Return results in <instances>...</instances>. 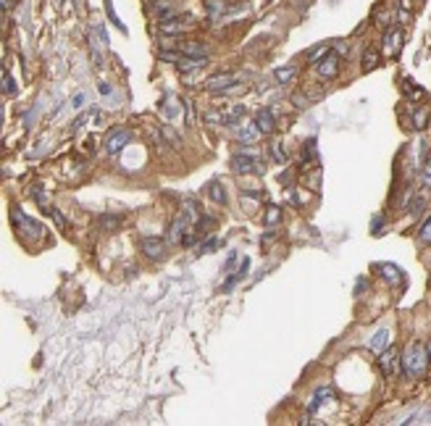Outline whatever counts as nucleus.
I'll return each mask as SVG.
<instances>
[{
    "instance_id": "obj_1",
    "label": "nucleus",
    "mask_w": 431,
    "mask_h": 426,
    "mask_svg": "<svg viewBox=\"0 0 431 426\" xmlns=\"http://www.w3.org/2000/svg\"><path fill=\"white\" fill-rule=\"evenodd\" d=\"M429 350L424 342H413V345L405 347V353H402V371L408 374V377H424L426 369H429Z\"/></svg>"
},
{
    "instance_id": "obj_2",
    "label": "nucleus",
    "mask_w": 431,
    "mask_h": 426,
    "mask_svg": "<svg viewBox=\"0 0 431 426\" xmlns=\"http://www.w3.org/2000/svg\"><path fill=\"white\" fill-rule=\"evenodd\" d=\"M11 221H13V227H16V232H19L21 237H32V239L43 237V227H40L35 219H29L24 211H19V208H13V211H11Z\"/></svg>"
},
{
    "instance_id": "obj_3",
    "label": "nucleus",
    "mask_w": 431,
    "mask_h": 426,
    "mask_svg": "<svg viewBox=\"0 0 431 426\" xmlns=\"http://www.w3.org/2000/svg\"><path fill=\"white\" fill-rule=\"evenodd\" d=\"M231 169L237 174H263L266 171V163H263L258 155L237 153V155H231Z\"/></svg>"
},
{
    "instance_id": "obj_4",
    "label": "nucleus",
    "mask_w": 431,
    "mask_h": 426,
    "mask_svg": "<svg viewBox=\"0 0 431 426\" xmlns=\"http://www.w3.org/2000/svg\"><path fill=\"white\" fill-rule=\"evenodd\" d=\"M400 366H402V358H400V353H397V347L389 345L387 350H381V353H379V369H381V374H384L387 379H394L397 374H400Z\"/></svg>"
},
{
    "instance_id": "obj_5",
    "label": "nucleus",
    "mask_w": 431,
    "mask_h": 426,
    "mask_svg": "<svg viewBox=\"0 0 431 426\" xmlns=\"http://www.w3.org/2000/svg\"><path fill=\"white\" fill-rule=\"evenodd\" d=\"M242 116H245V105H234L231 111H208L205 113V121H208L211 127H231V124H237Z\"/></svg>"
},
{
    "instance_id": "obj_6",
    "label": "nucleus",
    "mask_w": 431,
    "mask_h": 426,
    "mask_svg": "<svg viewBox=\"0 0 431 426\" xmlns=\"http://www.w3.org/2000/svg\"><path fill=\"white\" fill-rule=\"evenodd\" d=\"M242 82V77L234 71H221V74H213V77L205 79V87L211 90V93H229V90H234V85H239Z\"/></svg>"
},
{
    "instance_id": "obj_7",
    "label": "nucleus",
    "mask_w": 431,
    "mask_h": 426,
    "mask_svg": "<svg viewBox=\"0 0 431 426\" xmlns=\"http://www.w3.org/2000/svg\"><path fill=\"white\" fill-rule=\"evenodd\" d=\"M402 45H405V32L400 27H394V29H389L384 40H381V50H384V55L389 58H397L402 53Z\"/></svg>"
},
{
    "instance_id": "obj_8",
    "label": "nucleus",
    "mask_w": 431,
    "mask_h": 426,
    "mask_svg": "<svg viewBox=\"0 0 431 426\" xmlns=\"http://www.w3.org/2000/svg\"><path fill=\"white\" fill-rule=\"evenodd\" d=\"M195 27L192 19H179V16H169V19H161L158 24V32L161 35H184V32H189Z\"/></svg>"
},
{
    "instance_id": "obj_9",
    "label": "nucleus",
    "mask_w": 431,
    "mask_h": 426,
    "mask_svg": "<svg viewBox=\"0 0 431 426\" xmlns=\"http://www.w3.org/2000/svg\"><path fill=\"white\" fill-rule=\"evenodd\" d=\"M339 63H342V58H339L337 53H329L321 58V61L316 63V69H318V77L321 79H334L337 74H339Z\"/></svg>"
},
{
    "instance_id": "obj_10",
    "label": "nucleus",
    "mask_w": 431,
    "mask_h": 426,
    "mask_svg": "<svg viewBox=\"0 0 431 426\" xmlns=\"http://www.w3.org/2000/svg\"><path fill=\"white\" fill-rule=\"evenodd\" d=\"M129 140H131V132H129V129H116V132H111V135H108L105 150H108L111 155H116V153H121V150L129 145Z\"/></svg>"
},
{
    "instance_id": "obj_11",
    "label": "nucleus",
    "mask_w": 431,
    "mask_h": 426,
    "mask_svg": "<svg viewBox=\"0 0 431 426\" xmlns=\"http://www.w3.org/2000/svg\"><path fill=\"white\" fill-rule=\"evenodd\" d=\"M176 50H181L184 55H192V58H208V47L203 43H197V40H179Z\"/></svg>"
},
{
    "instance_id": "obj_12",
    "label": "nucleus",
    "mask_w": 431,
    "mask_h": 426,
    "mask_svg": "<svg viewBox=\"0 0 431 426\" xmlns=\"http://www.w3.org/2000/svg\"><path fill=\"white\" fill-rule=\"evenodd\" d=\"M163 250H166L163 239H158V237H145V239H142V253L150 258V261H158V258H163Z\"/></svg>"
},
{
    "instance_id": "obj_13",
    "label": "nucleus",
    "mask_w": 431,
    "mask_h": 426,
    "mask_svg": "<svg viewBox=\"0 0 431 426\" xmlns=\"http://www.w3.org/2000/svg\"><path fill=\"white\" fill-rule=\"evenodd\" d=\"M255 127H258L260 135H271V132L276 129V121H273V113L268 111V108L258 111V116H255Z\"/></svg>"
},
{
    "instance_id": "obj_14",
    "label": "nucleus",
    "mask_w": 431,
    "mask_h": 426,
    "mask_svg": "<svg viewBox=\"0 0 431 426\" xmlns=\"http://www.w3.org/2000/svg\"><path fill=\"white\" fill-rule=\"evenodd\" d=\"M376 271H381V277H384L389 284H402V282H405L402 271L397 269L394 263H379V266H376Z\"/></svg>"
},
{
    "instance_id": "obj_15",
    "label": "nucleus",
    "mask_w": 431,
    "mask_h": 426,
    "mask_svg": "<svg viewBox=\"0 0 431 426\" xmlns=\"http://www.w3.org/2000/svg\"><path fill=\"white\" fill-rule=\"evenodd\" d=\"M410 116H413V129H416V132H424V129L429 127L431 111H429L426 105H418V108H413V111H410Z\"/></svg>"
},
{
    "instance_id": "obj_16",
    "label": "nucleus",
    "mask_w": 431,
    "mask_h": 426,
    "mask_svg": "<svg viewBox=\"0 0 431 426\" xmlns=\"http://www.w3.org/2000/svg\"><path fill=\"white\" fill-rule=\"evenodd\" d=\"M389 345H392V331H389V329H381V331H376L374 334V339H371V350H374V353H381V350H387Z\"/></svg>"
},
{
    "instance_id": "obj_17",
    "label": "nucleus",
    "mask_w": 431,
    "mask_h": 426,
    "mask_svg": "<svg viewBox=\"0 0 431 426\" xmlns=\"http://www.w3.org/2000/svg\"><path fill=\"white\" fill-rule=\"evenodd\" d=\"M97 227H100L103 232H116L121 227V216H116V213H105L97 219Z\"/></svg>"
},
{
    "instance_id": "obj_18",
    "label": "nucleus",
    "mask_w": 431,
    "mask_h": 426,
    "mask_svg": "<svg viewBox=\"0 0 431 426\" xmlns=\"http://www.w3.org/2000/svg\"><path fill=\"white\" fill-rule=\"evenodd\" d=\"M379 61H381L379 50L376 47H366V53H363V71H374L379 66Z\"/></svg>"
},
{
    "instance_id": "obj_19",
    "label": "nucleus",
    "mask_w": 431,
    "mask_h": 426,
    "mask_svg": "<svg viewBox=\"0 0 431 426\" xmlns=\"http://www.w3.org/2000/svg\"><path fill=\"white\" fill-rule=\"evenodd\" d=\"M161 113L163 116H171V119H181V105L173 97H166L163 105H161Z\"/></svg>"
},
{
    "instance_id": "obj_20",
    "label": "nucleus",
    "mask_w": 431,
    "mask_h": 426,
    "mask_svg": "<svg viewBox=\"0 0 431 426\" xmlns=\"http://www.w3.org/2000/svg\"><path fill=\"white\" fill-rule=\"evenodd\" d=\"M295 74H297V69H295V66H281V69H276V71H273V77H276V82H279V85H289V82L295 79Z\"/></svg>"
},
{
    "instance_id": "obj_21",
    "label": "nucleus",
    "mask_w": 431,
    "mask_h": 426,
    "mask_svg": "<svg viewBox=\"0 0 431 426\" xmlns=\"http://www.w3.org/2000/svg\"><path fill=\"white\" fill-rule=\"evenodd\" d=\"M281 216H284V213H281L279 205H268L266 216H263V224H266V227H276V224L281 221Z\"/></svg>"
},
{
    "instance_id": "obj_22",
    "label": "nucleus",
    "mask_w": 431,
    "mask_h": 426,
    "mask_svg": "<svg viewBox=\"0 0 431 426\" xmlns=\"http://www.w3.org/2000/svg\"><path fill=\"white\" fill-rule=\"evenodd\" d=\"M331 397H334V392H331L329 387H321L316 392V397H313V403H310V411H318V408L326 403V400H331Z\"/></svg>"
},
{
    "instance_id": "obj_23",
    "label": "nucleus",
    "mask_w": 431,
    "mask_h": 426,
    "mask_svg": "<svg viewBox=\"0 0 431 426\" xmlns=\"http://www.w3.org/2000/svg\"><path fill=\"white\" fill-rule=\"evenodd\" d=\"M211 200L213 203H221V205H226V189H223V185H218V182H213L211 185Z\"/></svg>"
},
{
    "instance_id": "obj_24",
    "label": "nucleus",
    "mask_w": 431,
    "mask_h": 426,
    "mask_svg": "<svg viewBox=\"0 0 431 426\" xmlns=\"http://www.w3.org/2000/svg\"><path fill=\"white\" fill-rule=\"evenodd\" d=\"M155 13H158V19H169V16H173V5L169 0H155Z\"/></svg>"
},
{
    "instance_id": "obj_25",
    "label": "nucleus",
    "mask_w": 431,
    "mask_h": 426,
    "mask_svg": "<svg viewBox=\"0 0 431 426\" xmlns=\"http://www.w3.org/2000/svg\"><path fill=\"white\" fill-rule=\"evenodd\" d=\"M405 93H408L410 97H416V100H421V97L426 95L424 90H421V87H418V85H416V82H413V79H405Z\"/></svg>"
},
{
    "instance_id": "obj_26",
    "label": "nucleus",
    "mask_w": 431,
    "mask_h": 426,
    "mask_svg": "<svg viewBox=\"0 0 431 426\" xmlns=\"http://www.w3.org/2000/svg\"><path fill=\"white\" fill-rule=\"evenodd\" d=\"M218 245H221V239H218V237H211L208 242H205V245H200V247H197V255H208L211 250H216Z\"/></svg>"
},
{
    "instance_id": "obj_27",
    "label": "nucleus",
    "mask_w": 431,
    "mask_h": 426,
    "mask_svg": "<svg viewBox=\"0 0 431 426\" xmlns=\"http://www.w3.org/2000/svg\"><path fill=\"white\" fill-rule=\"evenodd\" d=\"M326 53H329V45L323 43V45H318V47H313V50H310V53H308V61H316V63H318Z\"/></svg>"
},
{
    "instance_id": "obj_28",
    "label": "nucleus",
    "mask_w": 431,
    "mask_h": 426,
    "mask_svg": "<svg viewBox=\"0 0 431 426\" xmlns=\"http://www.w3.org/2000/svg\"><path fill=\"white\" fill-rule=\"evenodd\" d=\"M3 93L5 95H16V82L8 77V69H3Z\"/></svg>"
},
{
    "instance_id": "obj_29",
    "label": "nucleus",
    "mask_w": 431,
    "mask_h": 426,
    "mask_svg": "<svg viewBox=\"0 0 431 426\" xmlns=\"http://www.w3.org/2000/svg\"><path fill=\"white\" fill-rule=\"evenodd\" d=\"M271 153H273V158H276L279 163H287V161H289V153H287L281 145H271Z\"/></svg>"
},
{
    "instance_id": "obj_30",
    "label": "nucleus",
    "mask_w": 431,
    "mask_h": 426,
    "mask_svg": "<svg viewBox=\"0 0 431 426\" xmlns=\"http://www.w3.org/2000/svg\"><path fill=\"white\" fill-rule=\"evenodd\" d=\"M205 8H208V11L216 16V13L226 11V3H223V0H208V3H205Z\"/></svg>"
},
{
    "instance_id": "obj_31",
    "label": "nucleus",
    "mask_w": 431,
    "mask_h": 426,
    "mask_svg": "<svg viewBox=\"0 0 431 426\" xmlns=\"http://www.w3.org/2000/svg\"><path fill=\"white\" fill-rule=\"evenodd\" d=\"M163 135H166V137H169V142H171V145H173V147H179V145H181V140H179V135H176V132H173V129L169 127V124H163Z\"/></svg>"
},
{
    "instance_id": "obj_32",
    "label": "nucleus",
    "mask_w": 431,
    "mask_h": 426,
    "mask_svg": "<svg viewBox=\"0 0 431 426\" xmlns=\"http://www.w3.org/2000/svg\"><path fill=\"white\" fill-rule=\"evenodd\" d=\"M47 213L53 216V221H55V227H58V229H63V227H66V219L61 216V211H58V208H53V205H50V208H47Z\"/></svg>"
},
{
    "instance_id": "obj_33",
    "label": "nucleus",
    "mask_w": 431,
    "mask_h": 426,
    "mask_svg": "<svg viewBox=\"0 0 431 426\" xmlns=\"http://www.w3.org/2000/svg\"><path fill=\"white\" fill-rule=\"evenodd\" d=\"M421 242H424V245H431V219H426V224L421 227Z\"/></svg>"
},
{
    "instance_id": "obj_34",
    "label": "nucleus",
    "mask_w": 431,
    "mask_h": 426,
    "mask_svg": "<svg viewBox=\"0 0 431 426\" xmlns=\"http://www.w3.org/2000/svg\"><path fill=\"white\" fill-rule=\"evenodd\" d=\"M258 135H260V132H258V127H255V124H250V127H247V129L242 132V142H253Z\"/></svg>"
},
{
    "instance_id": "obj_35",
    "label": "nucleus",
    "mask_w": 431,
    "mask_h": 426,
    "mask_svg": "<svg viewBox=\"0 0 431 426\" xmlns=\"http://www.w3.org/2000/svg\"><path fill=\"white\" fill-rule=\"evenodd\" d=\"M97 90H100V95H111V93H113V87L108 85V82H100V85H97Z\"/></svg>"
},
{
    "instance_id": "obj_36",
    "label": "nucleus",
    "mask_w": 431,
    "mask_h": 426,
    "mask_svg": "<svg viewBox=\"0 0 431 426\" xmlns=\"http://www.w3.org/2000/svg\"><path fill=\"white\" fill-rule=\"evenodd\" d=\"M281 185H287V187H292V174H289V171H284V174H281Z\"/></svg>"
},
{
    "instance_id": "obj_37",
    "label": "nucleus",
    "mask_w": 431,
    "mask_h": 426,
    "mask_svg": "<svg viewBox=\"0 0 431 426\" xmlns=\"http://www.w3.org/2000/svg\"><path fill=\"white\" fill-rule=\"evenodd\" d=\"M71 103H74V108H82V103H85V95H82V93H79L77 97H74V100H71Z\"/></svg>"
},
{
    "instance_id": "obj_38",
    "label": "nucleus",
    "mask_w": 431,
    "mask_h": 426,
    "mask_svg": "<svg viewBox=\"0 0 431 426\" xmlns=\"http://www.w3.org/2000/svg\"><path fill=\"white\" fill-rule=\"evenodd\" d=\"M234 263H237V253H229V258H226V269H231Z\"/></svg>"
},
{
    "instance_id": "obj_39",
    "label": "nucleus",
    "mask_w": 431,
    "mask_h": 426,
    "mask_svg": "<svg viewBox=\"0 0 431 426\" xmlns=\"http://www.w3.org/2000/svg\"><path fill=\"white\" fill-rule=\"evenodd\" d=\"M426 350H429V358H431V339L426 342Z\"/></svg>"
},
{
    "instance_id": "obj_40",
    "label": "nucleus",
    "mask_w": 431,
    "mask_h": 426,
    "mask_svg": "<svg viewBox=\"0 0 431 426\" xmlns=\"http://www.w3.org/2000/svg\"><path fill=\"white\" fill-rule=\"evenodd\" d=\"M3 11H8V0H3Z\"/></svg>"
}]
</instances>
